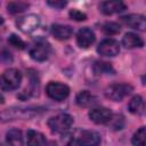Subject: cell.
Returning <instances> with one entry per match:
<instances>
[{
    "label": "cell",
    "instance_id": "obj_24",
    "mask_svg": "<svg viewBox=\"0 0 146 146\" xmlns=\"http://www.w3.org/2000/svg\"><path fill=\"white\" fill-rule=\"evenodd\" d=\"M8 42H9L13 47H15V48H17V49H24V48H25V42H24L21 38H18L16 34H11V35L8 38Z\"/></svg>",
    "mask_w": 146,
    "mask_h": 146
},
{
    "label": "cell",
    "instance_id": "obj_6",
    "mask_svg": "<svg viewBox=\"0 0 146 146\" xmlns=\"http://www.w3.org/2000/svg\"><path fill=\"white\" fill-rule=\"evenodd\" d=\"M51 52V47L48 42L43 41V40H40L38 41L36 43H34L32 46V48L30 49V55L31 57L34 59V60H38V62H43L46 60L49 55Z\"/></svg>",
    "mask_w": 146,
    "mask_h": 146
},
{
    "label": "cell",
    "instance_id": "obj_3",
    "mask_svg": "<svg viewBox=\"0 0 146 146\" xmlns=\"http://www.w3.org/2000/svg\"><path fill=\"white\" fill-rule=\"evenodd\" d=\"M132 90H133L132 86L128 83H115L106 88L105 96L106 98L113 102H121L123 98L129 96L132 92Z\"/></svg>",
    "mask_w": 146,
    "mask_h": 146
},
{
    "label": "cell",
    "instance_id": "obj_10",
    "mask_svg": "<svg viewBox=\"0 0 146 146\" xmlns=\"http://www.w3.org/2000/svg\"><path fill=\"white\" fill-rule=\"evenodd\" d=\"M121 22L128 25L131 29H136L138 31H145L146 29V19L143 15L139 14H130L121 17Z\"/></svg>",
    "mask_w": 146,
    "mask_h": 146
},
{
    "label": "cell",
    "instance_id": "obj_29",
    "mask_svg": "<svg viewBox=\"0 0 146 146\" xmlns=\"http://www.w3.org/2000/svg\"><path fill=\"white\" fill-rule=\"evenodd\" d=\"M0 146H1V145H0Z\"/></svg>",
    "mask_w": 146,
    "mask_h": 146
},
{
    "label": "cell",
    "instance_id": "obj_18",
    "mask_svg": "<svg viewBox=\"0 0 146 146\" xmlns=\"http://www.w3.org/2000/svg\"><path fill=\"white\" fill-rule=\"evenodd\" d=\"M129 111L133 114H143L144 110H145V103L144 99L140 96H135L132 97V99L129 102Z\"/></svg>",
    "mask_w": 146,
    "mask_h": 146
},
{
    "label": "cell",
    "instance_id": "obj_22",
    "mask_svg": "<svg viewBox=\"0 0 146 146\" xmlns=\"http://www.w3.org/2000/svg\"><path fill=\"white\" fill-rule=\"evenodd\" d=\"M103 31L107 35H114L120 32V25L115 22H107L103 25Z\"/></svg>",
    "mask_w": 146,
    "mask_h": 146
},
{
    "label": "cell",
    "instance_id": "obj_2",
    "mask_svg": "<svg viewBox=\"0 0 146 146\" xmlns=\"http://www.w3.org/2000/svg\"><path fill=\"white\" fill-rule=\"evenodd\" d=\"M72 124H73V117L66 113L57 114L48 120V127L52 132H57V133L67 131Z\"/></svg>",
    "mask_w": 146,
    "mask_h": 146
},
{
    "label": "cell",
    "instance_id": "obj_28",
    "mask_svg": "<svg viewBox=\"0 0 146 146\" xmlns=\"http://www.w3.org/2000/svg\"><path fill=\"white\" fill-rule=\"evenodd\" d=\"M0 103H3V97L2 96H0Z\"/></svg>",
    "mask_w": 146,
    "mask_h": 146
},
{
    "label": "cell",
    "instance_id": "obj_21",
    "mask_svg": "<svg viewBox=\"0 0 146 146\" xmlns=\"http://www.w3.org/2000/svg\"><path fill=\"white\" fill-rule=\"evenodd\" d=\"M145 137H146V131L145 127L139 128L132 136L131 143L133 146H145Z\"/></svg>",
    "mask_w": 146,
    "mask_h": 146
},
{
    "label": "cell",
    "instance_id": "obj_19",
    "mask_svg": "<svg viewBox=\"0 0 146 146\" xmlns=\"http://www.w3.org/2000/svg\"><path fill=\"white\" fill-rule=\"evenodd\" d=\"M94 72L97 75H102V74H112L114 73V68L112 67V65L110 63L106 62H102L98 60L94 64Z\"/></svg>",
    "mask_w": 146,
    "mask_h": 146
},
{
    "label": "cell",
    "instance_id": "obj_15",
    "mask_svg": "<svg viewBox=\"0 0 146 146\" xmlns=\"http://www.w3.org/2000/svg\"><path fill=\"white\" fill-rule=\"evenodd\" d=\"M122 44L125 48H128V49H131V48H140V47L144 46V41L136 33L129 32V33H125L124 34V36L122 39Z\"/></svg>",
    "mask_w": 146,
    "mask_h": 146
},
{
    "label": "cell",
    "instance_id": "obj_23",
    "mask_svg": "<svg viewBox=\"0 0 146 146\" xmlns=\"http://www.w3.org/2000/svg\"><path fill=\"white\" fill-rule=\"evenodd\" d=\"M108 123L111 124L112 129L120 130V129H122V127L124 124V120H123V116L122 115H112V119L110 120Z\"/></svg>",
    "mask_w": 146,
    "mask_h": 146
},
{
    "label": "cell",
    "instance_id": "obj_13",
    "mask_svg": "<svg viewBox=\"0 0 146 146\" xmlns=\"http://www.w3.org/2000/svg\"><path fill=\"white\" fill-rule=\"evenodd\" d=\"M51 33L57 40H67L72 36L73 30L68 25L63 24H54L51 26Z\"/></svg>",
    "mask_w": 146,
    "mask_h": 146
},
{
    "label": "cell",
    "instance_id": "obj_26",
    "mask_svg": "<svg viewBox=\"0 0 146 146\" xmlns=\"http://www.w3.org/2000/svg\"><path fill=\"white\" fill-rule=\"evenodd\" d=\"M47 5L55 8V9H62L67 5V2L66 1H60V0H49V1H47Z\"/></svg>",
    "mask_w": 146,
    "mask_h": 146
},
{
    "label": "cell",
    "instance_id": "obj_11",
    "mask_svg": "<svg viewBox=\"0 0 146 146\" xmlns=\"http://www.w3.org/2000/svg\"><path fill=\"white\" fill-rule=\"evenodd\" d=\"M95 33L89 27H82L78 31L76 34V43L80 48H89L95 42Z\"/></svg>",
    "mask_w": 146,
    "mask_h": 146
},
{
    "label": "cell",
    "instance_id": "obj_25",
    "mask_svg": "<svg viewBox=\"0 0 146 146\" xmlns=\"http://www.w3.org/2000/svg\"><path fill=\"white\" fill-rule=\"evenodd\" d=\"M68 15H70V17H71L72 19L78 21V22L86 21V18H87V15H86L84 13H82V11L78 10V9H72V10H70Z\"/></svg>",
    "mask_w": 146,
    "mask_h": 146
},
{
    "label": "cell",
    "instance_id": "obj_14",
    "mask_svg": "<svg viewBox=\"0 0 146 146\" xmlns=\"http://www.w3.org/2000/svg\"><path fill=\"white\" fill-rule=\"evenodd\" d=\"M27 146H48L46 137L35 130H29L26 135Z\"/></svg>",
    "mask_w": 146,
    "mask_h": 146
},
{
    "label": "cell",
    "instance_id": "obj_17",
    "mask_svg": "<svg viewBox=\"0 0 146 146\" xmlns=\"http://www.w3.org/2000/svg\"><path fill=\"white\" fill-rule=\"evenodd\" d=\"M6 141L8 146H23V135L18 129H11L7 132Z\"/></svg>",
    "mask_w": 146,
    "mask_h": 146
},
{
    "label": "cell",
    "instance_id": "obj_20",
    "mask_svg": "<svg viewBox=\"0 0 146 146\" xmlns=\"http://www.w3.org/2000/svg\"><path fill=\"white\" fill-rule=\"evenodd\" d=\"M27 8H29V3L23 2V1H13L7 5L8 13H10V14H18V13L24 11Z\"/></svg>",
    "mask_w": 146,
    "mask_h": 146
},
{
    "label": "cell",
    "instance_id": "obj_4",
    "mask_svg": "<svg viewBox=\"0 0 146 146\" xmlns=\"http://www.w3.org/2000/svg\"><path fill=\"white\" fill-rule=\"evenodd\" d=\"M46 94L49 98L60 102L67 98V96L70 95V88L64 83L51 81L46 87Z\"/></svg>",
    "mask_w": 146,
    "mask_h": 146
},
{
    "label": "cell",
    "instance_id": "obj_5",
    "mask_svg": "<svg viewBox=\"0 0 146 146\" xmlns=\"http://www.w3.org/2000/svg\"><path fill=\"white\" fill-rule=\"evenodd\" d=\"M16 25L22 32L32 33L40 26V17L34 14H30V15L19 17L16 21Z\"/></svg>",
    "mask_w": 146,
    "mask_h": 146
},
{
    "label": "cell",
    "instance_id": "obj_9",
    "mask_svg": "<svg viewBox=\"0 0 146 146\" xmlns=\"http://www.w3.org/2000/svg\"><path fill=\"white\" fill-rule=\"evenodd\" d=\"M79 146H98L100 144V136L90 130H83L75 137Z\"/></svg>",
    "mask_w": 146,
    "mask_h": 146
},
{
    "label": "cell",
    "instance_id": "obj_7",
    "mask_svg": "<svg viewBox=\"0 0 146 146\" xmlns=\"http://www.w3.org/2000/svg\"><path fill=\"white\" fill-rule=\"evenodd\" d=\"M97 51L102 55V56H107V57H112L119 54L120 51V44L116 40L114 39H105L103 40L98 47H97Z\"/></svg>",
    "mask_w": 146,
    "mask_h": 146
},
{
    "label": "cell",
    "instance_id": "obj_27",
    "mask_svg": "<svg viewBox=\"0 0 146 146\" xmlns=\"http://www.w3.org/2000/svg\"><path fill=\"white\" fill-rule=\"evenodd\" d=\"M2 23H3V18H2V17H1V16H0V25H1V24H2Z\"/></svg>",
    "mask_w": 146,
    "mask_h": 146
},
{
    "label": "cell",
    "instance_id": "obj_1",
    "mask_svg": "<svg viewBox=\"0 0 146 146\" xmlns=\"http://www.w3.org/2000/svg\"><path fill=\"white\" fill-rule=\"evenodd\" d=\"M22 82V73L17 68L6 70L0 78V86L5 90H15Z\"/></svg>",
    "mask_w": 146,
    "mask_h": 146
},
{
    "label": "cell",
    "instance_id": "obj_12",
    "mask_svg": "<svg viewBox=\"0 0 146 146\" xmlns=\"http://www.w3.org/2000/svg\"><path fill=\"white\" fill-rule=\"evenodd\" d=\"M125 9V5L122 1H104L100 3V10L105 15H112L121 13Z\"/></svg>",
    "mask_w": 146,
    "mask_h": 146
},
{
    "label": "cell",
    "instance_id": "obj_16",
    "mask_svg": "<svg viewBox=\"0 0 146 146\" xmlns=\"http://www.w3.org/2000/svg\"><path fill=\"white\" fill-rule=\"evenodd\" d=\"M75 100H76V104L79 106H81V107H88V106H91V105L96 104L97 98L92 94H90L89 91L83 90V91H80L76 95Z\"/></svg>",
    "mask_w": 146,
    "mask_h": 146
},
{
    "label": "cell",
    "instance_id": "obj_8",
    "mask_svg": "<svg viewBox=\"0 0 146 146\" xmlns=\"http://www.w3.org/2000/svg\"><path fill=\"white\" fill-rule=\"evenodd\" d=\"M88 114H89L90 120L92 122H95V123H98V124L108 123L110 120L112 119V115H113L111 110H108L106 107H95V108H91Z\"/></svg>",
    "mask_w": 146,
    "mask_h": 146
}]
</instances>
